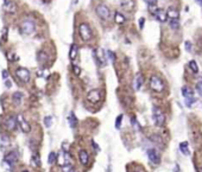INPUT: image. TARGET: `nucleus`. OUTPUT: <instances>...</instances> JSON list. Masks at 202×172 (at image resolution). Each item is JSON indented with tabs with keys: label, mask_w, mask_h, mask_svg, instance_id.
Returning a JSON list of instances; mask_svg holds the SVG:
<instances>
[{
	"label": "nucleus",
	"mask_w": 202,
	"mask_h": 172,
	"mask_svg": "<svg viewBox=\"0 0 202 172\" xmlns=\"http://www.w3.org/2000/svg\"><path fill=\"white\" fill-rule=\"evenodd\" d=\"M79 35L81 37V39L85 41V42H88L92 39L93 37V32L89 27V25L86 24V23H81L80 26H79Z\"/></svg>",
	"instance_id": "obj_1"
},
{
	"label": "nucleus",
	"mask_w": 202,
	"mask_h": 172,
	"mask_svg": "<svg viewBox=\"0 0 202 172\" xmlns=\"http://www.w3.org/2000/svg\"><path fill=\"white\" fill-rule=\"evenodd\" d=\"M150 88L153 91H156V93H162L164 90V83H163V81H162L160 77H158L156 75L151 76V79H150Z\"/></svg>",
	"instance_id": "obj_2"
},
{
	"label": "nucleus",
	"mask_w": 202,
	"mask_h": 172,
	"mask_svg": "<svg viewBox=\"0 0 202 172\" xmlns=\"http://www.w3.org/2000/svg\"><path fill=\"white\" fill-rule=\"evenodd\" d=\"M36 30V25H35V21L31 20V19H25L21 21L20 24V31L24 35H32L35 32Z\"/></svg>",
	"instance_id": "obj_3"
},
{
	"label": "nucleus",
	"mask_w": 202,
	"mask_h": 172,
	"mask_svg": "<svg viewBox=\"0 0 202 172\" xmlns=\"http://www.w3.org/2000/svg\"><path fill=\"white\" fill-rule=\"evenodd\" d=\"M96 14L99 15V18H101L102 20H108L111 17V10L108 9V6H106L105 4H100L96 6Z\"/></svg>",
	"instance_id": "obj_4"
},
{
	"label": "nucleus",
	"mask_w": 202,
	"mask_h": 172,
	"mask_svg": "<svg viewBox=\"0 0 202 172\" xmlns=\"http://www.w3.org/2000/svg\"><path fill=\"white\" fill-rule=\"evenodd\" d=\"M153 121L157 126H163L165 123V115L158 107H153Z\"/></svg>",
	"instance_id": "obj_5"
},
{
	"label": "nucleus",
	"mask_w": 202,
	"mask_h": 172,
	"mask_svg": "<svg viewBox=\"0 0 202 172\" xmlns=\"http://www.w3.org/2000/svg\"><path fill=\"white\" fill-rule=\"evenodd\" d=\"M15 76L18 77L19 81H21L24 83H28L30 81L31 74H30V71L26 68H18L17 70H15Z\"/></svg>",
	"instance_id": "obj_6"
},
{
	"label": "nucleus",
	"mask_w": 202,
	"mask_h": 172,
	"mask_svg": "<svg viewBox=\"0 0 202 172\" xmlns=\"http://www.w3.org/2000/svg\"><path fill=\"white\" fill-rule=\"evenodd\" d=\"M182 94H183V96L185 99V105H187L188 107H191V105L195 102L193 90L190 88H188V87H183L182 88Z\"/></svg>",
	"instance_id": "obj_7"
},
{
	"label": "nucleus",
	"mask_w": 202,
	"mask_h": 172,
	"mask_svg": "<svg viewBox=\"0 0 202 172\" xmlns=\"http://www.w3.org/2000/svg\"><path fill=\"white\" fill-rule=\"evenodd\" d=\"M17 123L19 125L20 129H21L24 133H29V132L31 131L30 123L26 121L25 118H24V115H21V114H18V115H17Z\"/></svg>",
	"instance_id": "obj_8"
},
{
	"label": "nucleus",
	"mask_w": 202,
	"mask_h": 172,
	"mask_svg": "<svg viewBox=\"0 0 202 172\" xmlns=\"http://www.w3.org/2000/svg\"><path fill=\"white\" fill-rule=\"evenodd\" d=\"M18 158H19L18 152H17V151H11V152H9V153L5 155L4 161H5L6 164H9L10 166H12V165H14V164L17 163Z\"/></svg>",
	"instance_id": "obj_9"
},
{
	"label": "nucleus",
	"mask_w": 202,
	"mask_h": 172,
	"mask_svg": "<svg viewBox=\"0 0 202 172\" xmlns=\"http://www.w3.org/2000/svg\"><path fill=\"white\" fill-rule=\"evenodd\" d=\"M87 100L89 101L91 103H98L99 101L101 100V93H100V90H98V89L91 90L89 93H88V95H87Z\"/></svg>",
	"instance_id": "obj_10"
},
{
	"label": "nucleus",
	"mask_w": 202,
	"mask_h": 172,
	"mask_svg": "<svg viewBox=\"0 0 202 172\" xmlns=\"http://www.w3.org/2000/svg\"><path fill=\"white\" fill-rule=\"evenodd\" d=\"M152 13H153V15L156 17V19L157 20H159L160 23H164V21H166V12L163 10V9H155L153 11H151Z\"/></svg>",
	"instance_id": "obj_11"
},
{
	"label": "nucleus",
	"mask_w": 202,
	"mask_h": 172,
	"mask_svg": "<svg viewBox=\"0 0 202 172\" xmlns=\"http://www.w3.org/2000/svg\"><path fill=\"white\" fill-rule=\"evenodd\" d=\"M148 158L152 164H159V155L157 151L153 150V148H150L148 151Z\"/></svg>",
	"instance_id": "obj_12"
},
{
	"label": "nucleus",
	"mask_w": 202,
	"mask_h": 172,
	"mask_svg": "<svg viewBox=\"0 0 202 172\" xmlns=\"http://www.w3.org/2000/svg\"><path fill=\"white\" fill-rule=\"evenodd\" d=\"M4 125H5L7 131H13L15 127H17V120H15L13 116H9V118L5 120Z\"/></svg>",
	"instance_id": "obj_13"
},
{
	"label": "nucleus",
	"mask_w": 202,
	"mask_h": 172,
	"mask_svg": "<svg viewBox=\"0 0 202 172\" xmlns=\"http://www.w3.org/2000/svg\"><path fill=\"white\" fill-rule=\"evenodd\" d=\"M121 9H124L125 11L132 12L134 9V0H121Z\"/></svg>",
	"instance_id": "obj_14"
},
{
	"label": "nucleus",
	"mask_w": 202,
	"mask_h": 172,
	"mask_svg": "<svg viewBox=\"0 0 202 172\" xmlns=\"http://www.w3.org/2000/svg\"><path fill=\"white\" fill-rule=\"evenodd\" d=\"M165 12H166V18H169V19H179L180 18V12L177 9H175V7H169Z\"/></svg>",
	"instance_id": "obj_15"
},
{
	"label": "nucleus",
	"mask_w": 202,
	"mask_h": 172,
	"mask_svg": "<svg viewBox=\"0 0 202 172\" xmlns=\"http://www.w3.org/2000/svg\"><path fill=\"white\" fill-rule=\"evenodd\" d=\"M4 10L7 13H15L17 12V5H15L13 1H5L4 3Z\"/></svg>",
	"instance_id": "obj_16"
},
{
	"label": "nucleus",
	"mask_w": 202,
	"mask_h": 172,
	"mask_svg": "<svg viewBox=\"0 0 202 172\" xmlns=\"http://www.w3.org/2000/svg\"><path fill=\"white\" fill-rule=\"evenodd\" d=\"M79 158H80V161H81L82 165H87L88 161H89V154H88L87 151L81 150L80 153H79Z\"/></svg>",
	"instance_id": "obj_17"
},
{
	"label": "nucleus",
	"mask_w": 202,
	"mask_h": 172,
	"mask_svg": "<svg viewBox=\"0 0 202 172\" xmlns=\"http://www.w3.org/2000/svg\"><path fill=\"white\" fill-rule=\"evenodd\" d=\"M77 52H79V46L76 44H71L70 50H69V58L71 62L77 57Z\"/></svg>",
	"instance_id": "obj_18"
},
{
	"label": "nucleus",
	"mask_w": 202,
	"mask_h": 172,
	"mask_svg": "<svg viewBox=\"0 0 202 172\" xmlns=\"http://www.w3.org/2000/svg\"><path fill=\"white\" fill-rule=\"evenodd\" d=\"M134 89L136 90H139L142 88V85H143V76L140 74H138L136 76V79H134Z\"/></svg>",
	"instance_id": "obj_19"
},
{
	"label": "nucleus",
	"mask_w": 202,
	"mask_h": 172,
	"mask_svg": "<svg viewBox=\"0 0 202 172\" xmlns=\"http://www.w3.org/2000/svg\"><path fill=\"white\" fill-rule=\"evenodd\" d=\"M12 99H13V102H14L15 105H20L21 101H23V94L19 93V91H15V93L13 94Z\"/></svg>",
	"instance_id": "obj_20"
},
{
	"label": "nucleus",
	"mask_w": 202,
	"mask_h": 172,
	"mask_svg": "<svg viewBox=\"0 0 202 172\" xmlns=\"http://www.w3.org/2000/svg\"><path fill=\"white\" fill-rule=\"evenodd\" d=\"M68 122L70 123V126H71L72 128H74V127L76 126V125H77V119H76L75 114L72 113V112H71V113L68 115Z\"/></svg>",
	"instance_id": "obj_21"
},
{
	"label": "nucleus",
	"mask_w": 202,
	"mask_h": 172,
	"mask_svg": "<svg viewBox=\"0 0 202 172\" xmlns=\"http://www.w3.org/2000/svg\"><path fill=\"white\" fill-rule=\"evenodd\" d=\"M114 20H115L117 24L121 25V24H124L126 19H125V17H124V15L121 14L120 12H117V13H115V15H114Z\"/></svg>",
	"instance_id": "obj_22"
},
{
	"label": "nucleus",
	"mask_w": 202,
	"mask_h": 172,
	"mask_svg": "<svg viewBox=\"0 0 202 172\" xmlns=\"http://www.w3.org/2000/svg\"><path fill=\"white\" fill-rule=\"evenodd\" d=\"M180 150L181 152L184 154V155H188L189 154V146H188V143H181L180 144Z\"/></svg>",
	"instance_id": "obj_23"
},
{
	"label": "nucleus",
	"mask_w": 202,
	"mask_h": 172,
	"mask_svg": "<svg viewBox=\"0 0 202 172\" xmlns=\"http://www.w3.org/2000/svg\"><path fill=\"white\" fill-rule=\"evenodd\" d=\"M56 160H57V154H56V152H50L49 155H48V163L54 164Z\"/></svg>",
	"instance_id": "obj_24"
},
{
	"label": "nucleus",
	"mask_w": 202,
	"mask_h": 172,
	"mask_svg": "<svg viewBox=\"0 0 202 172\" xmlns=\"http://www.w3.org/2000/svg\"><path fill=\"white\" fill-rule=\"evenodd\" d=\"M170 26L172 30H177L180 27V21L179 19H170Z\"/></svg>",
	"instance_id": "obj_25"
},
{
	"label": "nucleus",
	"mask_w": 202,
	"mask_h": 172,
	"mask_svg": "<svg viewBox=\"0 0 202 172\" xmlns=\"http://www.w3.org/2000/svg\"><path fill=\"white\" fill-rule=\"evenodd\" d=\"M189 68L193 70L194 73H197L199 71V67H197V63L195 61H190L189 62Z\"/></svg>",
	"instance_id": "obj_26"
},
{
	"label": "nucleus",
	"mask_w": 202,
	"mask_h": 172,
	"mask_svg": "<svg viewBox=\"0 0 202 172\" xmlns=\"http://www.w3.org/2000/svg\"><path fill=\"white\" fill-rule=\"evenodd\" d=\"M63 172H75V170L71 166V164H67V165H63Z\"/></svg>",
	"instance_id": "obj_27"
},
{
	"label": "nucleus",
	"mask_w": 202,
	"mask_h": 172,
	"mask_svg": "<svg viewBox=\"0 0 202 172\" xmlns=\"http://www.w3.org/2000/svg\"><path fill=\"white\" fill-rule=\"evenodd\" d=\"M44 123H45L46 127H51V125H52V118L51 116H46V118L44 119Z\"/></svg>",
	"instance_id": "obj_28"
},
{
	"label": "nucleus",
	"mask_w": 202,
	"mask_h": 172,
	"mask_svg": "<svg viewBox=\"0 0 202 172\" xmlns=\"http://www.w3.org/2000/svg\"><path fill=\"white\" fill-rule=\"evenodd\" d=\"M121 120H123V115H119L118 118H117V120H115V128H120V126H121Z\"/></svg>",
	"instance_id": "obj_29"
},
{
	"label": "nucleus",
	"mask_w": 202,
	"mask_h": 172,
	"mask_svg": "<svg viewBox=\"0 0 202 172\" xmlns=\"http://www.w3.org/2000/svg\"><path fill=\"white\" fill-rule=\"evenodd\" d=\"M196 89H197V93L200 94V96H202V80L197 82V84H196Z\"/></svg>",
	"instance_id": "obj_30"
},
{
	"label": "nucleus",
	"mask_w": 202,
	"mask_h": 172,
	"mask_svg": "<svg viewBox=\"0 0 202 172\" xmlns=\"http://www.w3.org/2000/svg\"><path fill=\"white\" fill-rule=\"evenodd\" d=\"M106 53L108 55V57H109V59H111L112 62H114V61H115V55H114V52H112L111 50H107Z\"/></svg>",
	"instance_id": "obj_31"
},
{
	"label": "nucleus",
	"mask_w": 202,
	"mask_h": 172,
	"mask_svg": "<svg viewBox=\"0 0 202 172\" xmlns=\"http://www.w3.org/2000/svg\"><path fill=\"white\" fill-rule=\"evenodd\" d=\"M145 3H146L149 6H155L157 4V0H144Z\"/></svg>",
	"instance_id": "obj_32"
},
{
	"label": "nucleus",
	"mask_w": 202,
	"mask_h": 172,
	"mask_svg": "<svg viewBox=\"0 0 202 172\" xmlns=\"http://www.w3.org/2000/svg\"><path fill=\"white\" fill-rule=\"evenodd\" d=\"M32 160H34V164H35V165H39V158L37 157L36 154H34V157H32Z\"/></svg>",
	"instance_id": "obj_33"
},
{
	"label": "nucleus",
	"mask_w": 202,
	"mask_h": 172,
	"mask_svg": "<svg viewBox=\"0 0 202 172\" xmlns=\"http://www.w3.org/2000/svg\"><path fill=\"white\" fill-rule=\"evenodd\" d=\"M144 25H145V19H144V18H140V19H139V29L143 30V29H144Z\"/></svg>",
	"instance_id": "obj_34"
},
{
	"label": "nucleus",
	"mask_w": 202,
	"mask_h": 172,
	"mask_svg": "<svg viewBox=\"0 0 202 172\" xmlns=\"http://www.w3.org/2000/svg\"><path fill=\"white\" fill-rule=\"evenodd\" d=\"M74 73H75V75H80L81 74V68L77 67V65H75L74 67Z\"/></svg>",
	"instance_id": "obj_35"
},
{
	"label": "nucleus",
	"mask_w": 202,
	"mask_h": 172,
	"mask_svg": "<svg viewBox=\"0 0 202 172\" xmlns=\"http://www.w3.org/2000/svg\"><path fill=\"white\" fill-rule=\"evenodd\" d=\"M185 49H187L188 51H191V43H190V42L185 43Z\"/></svg>",
	"instance_id": "obj_36"
},
{
	"label": "nucleus",
	"mask_w": 202,
	"mask_h": 172,
	"mask_svg": "<svg viewBox=\"0 0 202 172\" xmlns=\"http://www.w3.org/2000/svg\"><path fill=\"white\" fill-rule=\"evenodd\" d=\"M7 77H9V74H7L6 70H3V79L4 80H7Z\"/></svg>",
	"instance_id": "obj_37"
},
{
	"label": "nucleus",
	"mask_w": 202,
	"mask_h": 172,
	"mask_svg": "<svg viewBox=\"0 0 202 172\" xmlns=\"http://www.w3.org/2000/svg\"><path fill=\"white\" fill-rule=\"evenodd\" d=\"M6 85H7V88H10L11 85H12V82H10V81H6Z\"/></svg>",
	"instance_id": "obj_38"
},
{
	"label": "nucleus",
	"mask_w": 202,
	"mask_h": 172,
	"mask_svg": "<svg viewBox=\"0 0 202 172\" xmlns=\"http://www.w3.org/2000/svg\"><path fill=\"white\" fill-rule=\"evenodd\" d=\"M196 3H197V4H199L201 7H202V0H196Z\"/></svg>",
	"instance_id": "obj_39"
},
{
	"label": "nucleus",
	"mask_w": 202,
	"mask_h": 172,
	"mask_svg": "<svg viewBox=\"0 0 202 172\" xmlns=\"http://www.w3.org/2000/svg\"><path fill=\"white\" fill-rule=\"evenodd\" d=\"M93 146H94V148H96V150H99V147H98V145H96L94 141H93Z\"/></svg>",
	"instance_id": "obj_40"
},
{
	"label": "nucleus",
	"mask_w": 202,
	"mask_h": 172,
	"mask_svg": "<svg viewBox=\"0 0 202 172\" xmlns=\"http://www.w3.org/2000/svg\"><path fill=\"white\" fill-rule=\"evenodd\" d=\"M197 172H202V167H201V169H199V170H197Z\"/></svg>",
	"instance_id": "obj_41"
},
{
	"label": "nucleus",
	"mask_w": 202,
	"mask_h": 172,
	"mask_svg": "<svg viewBox=\"0 0 202 172\" xmlns=\"http://www.w3.org/2000/svg\"><path fill=\"white\" fill-rule=\"evenodd\" d=\"M23 172H29V171H28V170H24V171H23Z\"/></svg>",
	"instance_id": "obj_42"
},
{
	"label": "nucleus",
	"mask_w": 202,
	"mask_h": 172,
	"mask_svg": "<svg viewBox=\"0 0 202 172\" xmlns=\"http://www.w3.org/2000/svg\"><path fill=\"white\" fill-rule=\"evenodd\" d=\"M136 172H140V171H136Z\"/></svg>",
	"instance_id": "obj_43"
}]
</instances>
